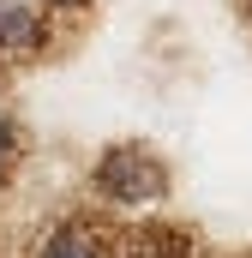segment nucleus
Segmentation results:
<instances>
[{
	"label": "nucleus",
	"instance_id": "obj_1",
	"mask_svg": "<svg viewBox=\"0 0 252 258\" xmlns=\"http://www.w3.org/2000/svg\"><path fill=\"white\" fill-rule=\"evenodd\" d=\"M90 186L114 210H150L168 198V162L150 144H108L90 168Z\"/></svg>",
	"mask_w": 252,
	"mask_h": 258
},
{
	"label": "nucleus",
	"instance_id": "obj_2",
	"mask_svg": "<svg viewBox=\"0 0 252 258\" xmlns=\"http://www.w3.org/2000/svg\"><path fill=\"white\" fill-rule=\"evenodd\" d=\"M54 42V24L42 6L30 0H0V66H30L48 54Z\"/></svg>",
	"mask_w": 252,
	"mask_h": 258
},
{
	"label": "nucleus",
	"instance_id": "obj_3",
	"mask_svg": "<svg viewBox=\"0 0 252 258\" xmlns=\"http://www.w3.org/2000/svg\"><path fill=\"white\" fill-rule=\"evenodd\" d=\"M36 258H108V240L90 222H54L36 240Z\"/></svg>",
	"mask_w": 252,
	"mask_h": 258
},
{
	"label": "nucleus",
	"instance_id": "obj_4",
	"mask_svg": "<svg viewBox=\"0 0 252 258\" xmlns=\"http://www.w3.org/2000/svg\"><path fill=\"white\" fill-rule=\"evenodd\" d=\"M18 162H24V126H18L12 102H0V180H12Z\"/></svg>",
	"mask_w": 252,
	"mask_h": 258
},
{
	"label": "nucleus",
	"instance_id": "obj_5",
	"mask_svg": "<svg viewBox=\"0 0 252 258\" xmlns=\"http://www.w3.org/2000/svg\"><path fill=\"white\" fill-rule=\"evenodd\" d=\"M36 6H42L48 18H84V12H90L96 0H36Z\"/></svg>",
	"mask_w": 252,
	"mask_h": 258
},
{
	"label": "nucleus",
	"instance_id": "obj_6",
	"mask_svg": "<svg viewBox=\"0 0 252 258\" xmlns=\"http://www.w3.org/2000/svg\"><path fill=\"white\" fill-rule=\"evenodd\" d=\"M246 6H252V0H246Z\"/></svg>",
	"mask_w": 252,
	"mask_h": 258
}]
</instances>
